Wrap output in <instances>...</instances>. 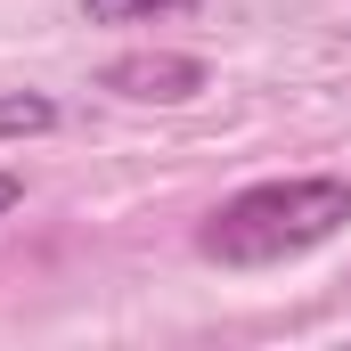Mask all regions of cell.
<instances>
[{
  "label": "cell",
  "instance_id": "cell-1",
  "mask_svg": "<svg viewBox=\"0 0 351 351\" xmlns=\"http://www.w3.org/2000/svg\"><path fill=\"white\" fill-rule=\"evenodd\" d=\"M351 221V180L302 172V180H254L237 196H221L196 229V254L221 269H278L311 245H327Z\"/></svg>",
  "mask_w": 351,
  "mask_h": 351
},
{
  "label": "cell",
  "instance_id": "cell-2",
  "mask_svg": "<svg viewBox=\"0 0 351 351\" xmlns=\"http://www.w3.org/2000/svg\"><path fill=\"white\" fill-rule=\"evenodd\" d=\"M204 82H213L204 58H180V49H131V58H114V66L98 74V90L139 98V106H188Z\"/></svg>",
  "mask_w": 351,
  "mask_h": 351
},
{
  "label": "cell",
  "instance_id": "cell-3",
  "mask_svg": "<svg viewBox=\"0 0 351 351\" xmlns=\"http://www.w3.org/2000/svg\"><path fill=\"white\" fill-rule=\"evenodd\" d=\"M58 131V98L41 90H0V139H41Z\"/></svg>",
  "mask_w": 351,
  "mask_h": 351
},
{
  "label": "cell",
  "instance_id": "cell-4",
  "mask_svg": "<svg viewBox=\"0 0 351 351\" xmlns=\"http://www.w3.org/2000/svg\"><path fill=\"white\" fill-rule=\"evenodd\" d=\"M172 8H188V0H82L90 25H147V16H172Z\"/></svg>",
  "mask_w": 351,
  "mask_h": 351
},
{
  "label": "cell",
  "instance_id": "cell-5",
  "mask_svg": "<svg viewBox=\"0 0 351 351\" xmlns=\"http://www.w3.org/2000/svg\"><path fill=\"white\" fill-rule=\"evenodd\" d=\"M16 204H25V172H0V221H8Z\"/></svg>",
  "mask_w": 351,
  "mask_h": 351
}]
</instances>
